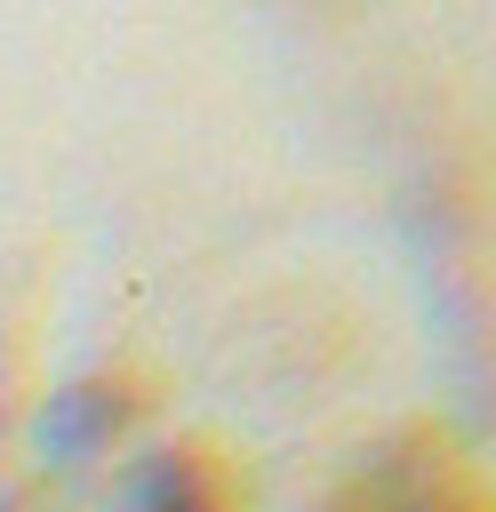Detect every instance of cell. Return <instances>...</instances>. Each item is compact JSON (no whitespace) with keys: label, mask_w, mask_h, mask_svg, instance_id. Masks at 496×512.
<instances>
[{"label":"cell","mask_w":496,"mask_h":512,"mask_svg":"<svg viewBox=\"0 0 496 512\" xmlns=\"http://www.w3.org/2000/svg\"><path fill=\"white\" fill-rule=\"evenodd\" d=\"M112 424H120V384L80 376V384L48 392V408H40V448H48L56 464H80V456H96V448L112 440Z\"/></svg>","instance_id":"1"},{"label":"cell","mask_w":496,"mask_h":512,"mask_svg":"<svg viewBox=\"0 0 496 512\" xmlns=\"http://www.w3.org/2000/svg\"><path fill=\"white\" fill-rule=\"evenodd\" d=\"M120 512H216V496L192 456H144L120 480Z\"/></svg>","instance_id":"3"},{"label":"cell","mask_w":496,"mask_h":512,"mask_svg":"<svg viewBox=\"0 0 496 512\" xmlns=\"http://www.w3.org/2000/svg\"><path fill=\"white\" fill-rule=\"evenodd\" d=\"M344 512H472V504L448 480V464L432 456V464H376V472H360Z\"/></svg>","instance_id":"2"}]
</instances>
